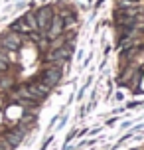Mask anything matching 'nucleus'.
<instances>
[{
	"label": "nucleus",
	"mask_w": 144,
	"mask_h": 150,
	"mask_svg": "<svg viewBox=\"0 0 144 150\" xmlns=\"http://www.w3.org/2000/svg\"><path fill=\"white\" fill-rule=\"evenodd\" d=\"M20 44H22V38L18 36L16 32L4 34V36L0 38V45H2L4 50H8V52H16V50L20 47Z\"/></svg>",
	"instance_id": "obj_1"
},
{
	"label": "nucleus",
	"mask_w": 144,
	"mask_h": 150,
	"mask_svg": "<svg viewBox=\"0 0 144 150\" xmlns=\"http://www.w3.org/2000/svg\"><path fill=\"white\" fill-rule=\"evenodd\" d=\"M52 18H53V10L52 8H40L38 10V14H36V24H38V30H44L46 32V28L49 26V22H52Z\"/></svg>",
	"instance_id": "obj_2"
},
{
	"label": "nucleus",
	"mask_w": 144,
	"mask_h": 150,
	"mask_svg": "<svg viewBox=\"0 0 144 150\" xmlns=\"http://www.w3.org/2000/svg\"><path fill=\"white\" fill-rule=\"evenodd\" d=\"M26 87H28V91H30V95H32V99H34V101H36V99H38V101H40V99H44L47 93L52 91V87H49V85H46L44 81L30 83V85H26Z\"/></svg>",
	"instance_id": "obj_3"
},
{
	"label": "nucleus",
	"mask_w": 144,
	"mask_h": 150,
	"mask_svg": "<svg viewBox=\"0 0 144 150\" xmlns=\"http://www.w3.org/2000/svg\"><path fill=\"white\" fill-rule=\"evenodd\" d=\"M24 134H26V132H24V128H12V130H8L2 138L8 142V146H10V148H16V146L24 140Z\"/></svg>",
	"instance_id": "obj_4"
},
{
	"label": "nucleus",
	"mask_w": 144,
	"mask_h": 150,
	"mask_svg": "<svg viewBox=\"0 0 144 150\" xmlns=\"http://www.w3.org/2000/svg\"><path fill=\"white\" fill-rule=\"evenodd\" d=\"M59 79H61V67H57V65L46 69V71H44V77H42V81L46 83V85H49V87L57 85Z\"/></svg>",
	"instance_id": "obj_5"
},
{
	"label": "nucleus",
	"mask_w": 144,
	"mask_h": 150,
	"mask_svg": "<svg viewBox=\"0 0 144 150\" xmlns=\"http://www.w3.org/2000/svg\"><path fill=\"white\" fill-rule=\"evenodd\" d=\"M61 30H63V18H59V16L53 14V18H52V22H49V26L46 28L47 38H49V40L57 38V36L61 34Z\"/></svg>",
	"instance_id": "obj_6"
},
{
	"label": "nucleus",
	"mask_w": 144,
	"mask_h": 150,
	"mask_svg": "<svg viewBox=\"0 0 144 150\" xmlns=\"http://www.w3.org/2000/svg\"><path fill=\"white\" fill-rule=\"evenodd\" d=\"M69 57V47H57L53 50L52 53H47L46 59L47 61H53V63H59V61H65Z\"/></svg>",
	"instance_id": "obj_7"
},
{
	"label": "nucleus",
	"mask_w": 144,
	"mask_h": 150,
	"mask_svg": "<svg viewBox=\"0 0 144 150\" xmlns=\"http://www.w3.org/2000/svg\"><path fill=\"white\" fill-rule=\"evenodd\" d=\"M10 30L12 32H16V34H32V28L28 26V24L24 22V20H20V22H14L12 26H10Z\"/></svg>",
	"instance_id": "obj_8"
},
{
	"label": "nucleus",
	"mask_w": 144,
	"mask_h": 150,
	"mask_svg": "<svg viewBox=\"0 0 144 150\" xmlns=\"http://www.w3.org/2000/svg\"><path fill=\"white\" fill-rule=\"evenodd\" d=\"M24 22L28 24L32 30H38V24H36V14H34V12H30V14L24 16Z\"/></svg>",
	"instance_id": "obj_9"
},
{
	"label": "nucleus",
	"mask_w": 144,
	"mask_h": 150,
	"mask_svg": "<svg viewBox=\"0 0 144 150\" xmlns=\"http://www.w3.org/2000/svg\"><path fill=\"white\" fill-rule=\"evenodd\" d=\"M0 150H10V146H8V142L4 138H0Z\"/></svg>",
	"instance_id": "obj_10"
},
{
	"label": "nucleus",
	"mask_w": 144,
	"mask_h": 150,
	"mask_svg": "<svg viewBox=\"0 0 144 150\" xmlns=\"http://www.w3.org/2000/svg\"><path fill=\"white\" fill-rule=\"evenodd\" d=\"M0 73H2V71H0Z\"/></svg>",
	"instance_id": "obj_11"
}]
</instances>
